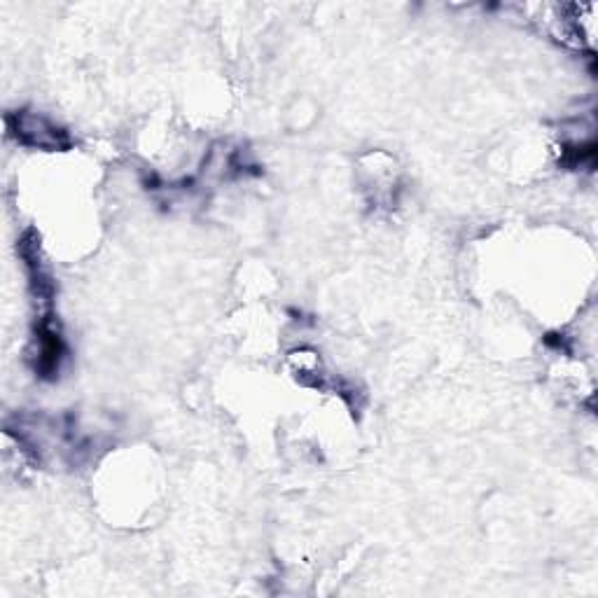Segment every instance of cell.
<instances>
[{"label":"cell","mask_w":598,"mask_h":598,"mask_svg":"<svg viewBox=\"0 0 598 598\" xmlns=\"http://www.w3.org/2000/svg\"><path fill=\"white\" fill-rule=\"evenodd\" d=\"M10 120L17 122L15 134L17 138H22L24 143L38 145V148H61V145H66L64 131L52 127V124L43 120V117L22 113L17 117H10Z\"/></svg>","instance_id":"6da1fadb"}]
</instances>
